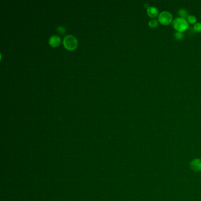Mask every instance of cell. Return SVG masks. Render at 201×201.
Returning a JSON list of instances; mask_svg holds the SVG:
<instances>
[{"label":"cell","instance_id":"obj_1","mask_svg":"<svg viewBox=\"0 0 201 201\" xmlns=\"http://www.w3.org/2000/svg\"><path fill=\"white\" fill-rule=\"evenodd\" d=\"M172 25L175 30L182 33L186 31L189 27L188 21L181 17L175 19L172 22Z\"/></svg>","mask_w":201,"mask_h":201},{"label":"cell","instance_id":"obj_2","mask_svg":"<svg viewBox=\"0 0 201 201\" xmlns=\"http://www.w3.org/2000/svg\"><path fill=\"white\" fill-rule=\"evenodd\" d=\"M77 44L78 42L77 39L73 35H67L63 40V44L64 47L69 50L75 49L77 46Z\"/></svg>","mask_w":201,"mask_h":201},{"label":"cell","instance_id":"obj_3","mask_svg":"<svg viewBox=\"0 0 201 201\" xmlns=\"http://www.w3.org/2000/svg\"><path fill=\"white\" fill-rule=\"evenodd\" d=\"M173 17L170 13L169 11H163L161 13L158 17L159 22L163 25H169L172 21Z\"/></svg>","mask_w":201,"mask_h":201},{"label":"cell","instance_id":"obj_4","mask_svg":"<svg viewBox=\"0 0 201 201\" xmlns=\"http://www.w3.org/2000/svg\"><path fill=\"white\" fill-rule=\"evenodd\" d=\"M191 168L195 172L201 170V159H196L190 163Z\"/></svg>","mask_w":201,"mask_h":201},{"label":"cell","instance_id":"obj_5","mask_svg":"<svg viewBox=\"0 0 201 201\" xmlns=\"http://www.w3.org/2000/svg\"><path fill=\"white\" fill-rule=\"evenodd\" d=\"M48 42L50 45L53 47H57L61 42L60 37L57 35L52 36L48 40Z\"/></svg>","mask_w":201,"mask_h":201},{"label":"cell","instance_id":"obj_6","mask_svg":"<svg viewBox=\"0 0 201 201\" xmlns=\"http://www.w3.org/2000/svg\"><path fill=\"white\" fill-rule=\"evenodd\" d=\"M147 15L151 17V18H156L158 16L159 14V11L158 8L155 7H149L147 9Z\"/></svg>","mask_w":201,"mask_h":201},{"label":"cell","instance_id":"obj_7","mask_svg":"<svg viewBox=\"0 0 201 201\" xmlns=\"http://www.w3.org/2000/svg\"><path fill=\"white\" fill-rule=\"evenodd\" d=\"M178 14L181 18H188V17L189 16L188 15V12L185 10V9H180L178 11Z\"/></svg>","mask_w":201,"mask_h":201},{"label":"cell","instance_id":"obj_8","mask_svg":"<svg viewBox=\"0 0 201 201\" xmlns=\"http://www.w3.org/2000/svg\"><path fill=\"white\" fill-rule=\"evenodd\" d=\"M187 21L188 22V23H190V24H195L197 22V18L195 16H192V15H190L187 18Z\"/></svg>","mask_w":201,"mask_h":201},{"label":"cell","instance_id":"obj_9","mask_svg":"<svg viewBox=\"0 0 201 201\" xmlns=\"http://www.w3.org/2000/svg\"><path fill=\"white\" fill-rule=\"evenodd\" d=\"M158 21L156 20H152L149 22V25L152 28H155L158 26Z\"/></svg>","mask_w":201,"mask_h":201},{"label":"cell","instance_id":"obj_10","mask_svg":"<svg viewBox=\"0 0 201 201\" xmlns=\"http://www.w3.org/2000/svg\"><path fill=\"white\" fill-rule=\"evenodd\" d=\"M183 37H184V35H183V33H182V32L177 31L175 34V37L177 40H182L183 39Z\"/></svg>","mask_w":201,"mask_h":201},{"label":"cell","instance_id":"obj_11","mask_svg":"<svg viewBox=\"0 0 201 201\" xmlns=\"http://www.w3.org/2000/svg\"><path fill=\"white\" fill-rule=\"evenodd\" d=\"M194 29L196 32H198V33L201 32V22H197L194 27Z\"/></svg>","mask_w":201,"mask_h":201},{"label":"cell","instance_id":"obj_12","mask_svg":"<svg viewBox=\"0 0 201 201\" xmlns=\"http://www.w3.org/2000/svg\"><path fill=\"white\" fill-rule=\"evenodd\" d=\"M57 31H58L59 33H60V34H63V33H65V31H66V29H65V28H64L63 26H62V25L59 26V27L57 28Z\"/></svg>","mask_w":201,"mask_h":201}]
</instances>
